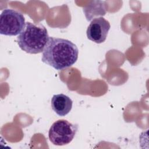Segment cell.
<instances>
[{
  "label": "cell",
  "mask_w": 149,
  "mask_h": 149,
  "mask_svg": "<svg viewBox=\"0 0 149 149\" xmlns=\"http://www.w3.org/2000/svg\"><path fill=\"white\" fill-rule=\"evenodd\" d=\"M49 37L47 30L42 24L26 22L24 29L17 37V42L23 51L36 54L44 51Z\"/></svg>",
  "instance_id": "cell-2"
},
{
  "label": "cell",
  "mask_w": 149,
  "mask_h": 149,
  "mask_svg": "<svg viewBox=\"0 0 149 149\" xmlns=\"http://www.w3.org/2000/svg\"><path fill=\"white\" fill-rule=\"evenodd\" d=\"M78 55V48L72 41L49 37L42 51L41 61L56 70H60L74 65Z\"/></svg>",
  "instance_id": "cell-1"
},
{
  "label": "cell",
  "mask_w": 149,
  "mask_h": 149,
  "mask_svg": "<svg viewBox=\"0 0 149 149\" xmlns=\"http://www.w3.org/2000/svg\"><path fill=\"white\" fill-rule=\"evenodd\" d=\"M78 130L77 124H73L65 119L55 122L50 127L48 137L55 146H65L70 143L74 137Z\"/></svg>",
  "instance_id": "cell-3"
},
{
  "label": "cell",
  "mask_w": 149,
  "mask_h": 149,
  "mask_svg": "<svg viewBox=\"0 0 149 149\" xmlns=\"http://www.w3.org/2000/svg\"><path fill=\"white\" fill-rule=\"evenodd\" d=\"M25 19L22 13L12 9H5L0 15V33L5 36H17L24 29Z\"/></svg>",
  "instance_id": "cell-4"
},
{
  "label": "cell",
  "mask_w": 149,
  "mask_h": 149,
  "mask_svg": "<svg viewBox=\"0 0 149 149\" xmlns=\"http://www.w3.org/2000/svg\"><path fill=\"white\" fill-rule=\"evenodd\" d=\"M83 12L88 21H91L95 17L104 16L106 14L105 2L102 1H92L84 7Z\"/></svg>",
  "instance_id": "cell-7"
},
{
  "label": "cell",
  "mask_w": 149,
  "mask_h": 149,
  "mask_svg": "<svg viewBox=\"0 0 149 149\" xmlns=\"http://www.w3.org/2000/svg\"><path fill=\"white\" fill-rule=\"evenodd\" d=\"M72 100L63 94L54 95L51 98V108L60 116L68 114L72 108Z\"/></svg>",
  "instance_id": "cell-6"
},
{
  "label": "cell",
  "mask_w": 149,
  "mask_h": 149,
  "mask_svg": "<svg viewBox=\"0 0 149 149\" xmlns=\"http://www.w3.org/2000/svg\"><path fill=\"white\" fill-rule=\"evenodd\" d=\"M110 27L109 22L103 17H95L87 27V38L95 43H102L105 41Z\"/></svg>",
  "instance_id": "cell-5"
}]
</instances>
